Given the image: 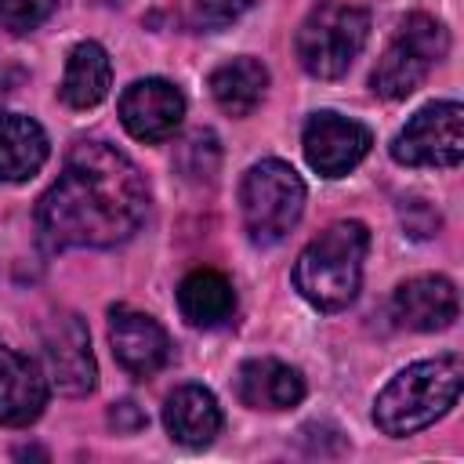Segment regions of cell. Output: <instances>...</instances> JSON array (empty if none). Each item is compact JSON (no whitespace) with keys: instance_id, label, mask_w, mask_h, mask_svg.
Returning <instances> with one entry per match:
<instances>
[{"instance_id":"obj_18","label":"cell","mask_w":464,"mask_h":464,"mask_svg":"<svg viewBox=\"0 0 464 464\" xmlns=\"http://www.w3.org/2000/svg\"><path fill=\"white\" fill-rule=\"evenodd\" d=\"M178 308L188 326L210 330V326H221L225 319H232L236 290H232L228 276H221L214 268H196L178 283Z\"/></svg>"},{"instance_id":"obj_12","label":"cell","mask_w":464,"mask_h":464,"mask_svg":"<svg viewBox=\"0 0 464 464\" xmlns=\"http://www.w3.org/2000/svg\"><path fill=\"white\" fill-rule=\"evenodd\" d=\"M47 406V377L44 370L0 344V428H29Z\"/></svg>"},{"instance_id":"obj_20","label":"cell","mask_w":464,"mask_h":464,"mask_svg":"<svg viewBox=\"0 0 464 464\" xmlns=\"http://www.w3.org/2000/svg\"><path fill=\"white\" fill-rule=\"evenodd\" d=\"M54 7L58 0H0V22L11 33H29L40 22H47Z\"/></svg>"},{"instance_id":"obj_17","label":"cell","mask_w":464,"mask_h":464,"mask_svg":"<svg viewBox=\"0 0 464 464\" xmlns=\"http://www.w3.org/2000/svg\"><path fill=\"white\" fill-rule=\"evenodd\" d=\"M112 87V62L109 51L98 40H80L69 58H65V72H62V102L72 109H94Z\"/></svg>"},{"instance_id":"obj_5","label":"cell","mask_w":464,"mask_h":464,"mask_svg":"<svg viewBox=\"0 0 464 464\" xmlns=\"http://www.w3.org/2000/svg\"><path fill=\"white\" fill-rule=\"evenodd\" d=\"M239 210L250 243L272 246L279 243L304 210V181L283 160L254 163L239 181Z\"/></svg>"},{"instance_id":"obj_7","label":"cell","mask_w":464,"mask_h":464,"mask_svg":"<svg viewBox=\"0 0 464 464\" xmlns=\"http://www.w3.org/2000/svg\"><path fill=\"white\" fill-rule=\"evenodd\" d=\"M464 156L460 102H431L417 109L392 138V160L402 167H457Z\"/></svg>"},{"instance_id":"obj_2","label":"cell","mask_w":464,"mask_h":464,"mask_svg":"<svg viewBox=\"0 0 464 464\" xmlns=\"http://www.w3.org/2000/svg\"><path fill=\"white\" fill-rule=\"evenodd\" d=\"M370 250V228L362 221L326 225L294 261L297 294L319 312H341L362 286V261Z\"/></svg>"},{"instance_id":"obj_11","label":"cell","mask_w":464,"mask_h":464,"mask_svg":"<svg viewBox=\"0 0 464 464\" xmlns=\"http://www.w3.org/2000/svg\"><path fill=\"white\" fill-rule=\"evenodd\" d=\"M109 344H112V355L116 362L130 373V377H152L167 366L170 359V337L167 330L145 315V312H134V308H112L109 312Z\"/></svg>"},{"instance_id":"obj_22","label":"cell","mask_w":464,"mask_h":464,"mask_svg":"<svg viewBox=\"0 0 464 464\" xmlns=\"http://www.w3.org/2000/svg\"><path fill=\"white\" fill-rule=\"evenodd\" d=\"M109 420L116 424V431H138V428H145V413H141L130 399L116 402V406L109 410Z\"/></svg>"},{"instance_id":"obj_10","label":"cell","mask_w":464,"mask_h":464,"mask_svg":"<svg viewBox=\"0 0 464 464\" xmlns=\"http://www.w3.org/2000/svg\"><path fill=\"white\" fill-rule=\"evenodd\" d=\"M181 116L185 94L163 76L134 80L120 94V123L138 141H167L181 127Z\"/></svg>"},{"instance_id":"obj_19","label":"cell","mask_w":464,"mask_h":464,"mask_svg":"<svg viewBox=\"0 0 464 464\" xmlns=\"http://www.w3.org/2000/svg\"><path fill=\"white\" fill-rule=\"evenodd\" d=\"M210 94L218 102L221 112L228 116H250L261 98H265V87H268V69L250 58V54H239V58H228L221 62L214 72H210Z\"/></svg>"},{"instance_id":"obj_1","label":"cell","mask_w":464,"mask_h":464,"mask_svg":"<svg viewBox=\"0 0 464 464\" xmlns=\"http://www.w3.org/2000/svg\"><path fill=\"white\" fill-rule=\"evenodd\" d=\"M149 214L141 170L109 141H76L58 181L36 203V228L51 250H109Z\"/></svg>"},{"instance_id":"obj_8","label":"cell","mask_w":464,"mask_h":464,"mask_svg":"<svg viewBox=\"0 0 464 464\" xmlns=\"http://www.w3.org/2000/svg\"><path fill=\"white\" fill-rule=\"evenodd\" d=\"M370 145H373V134L366 123L348 120L341 112H330V109L312 112L304 130H301L304 160L323 178H341L352 167H359L366 160Z\"/></svg>"},{"instance_id":"obj_13","label":"cell","mask_w":464,"mask_h":464,"mask_svg":"<svg viewBox=\"0 0 464 464\" xmlns=\"http://www.w3.org/2000/svg\"><path fill=\"white\" fill-rule=\"evenodd\" d=\"M392 312L410 330H420V334L446 330V326H453V319L460 312L457 286L446 276H413L395 290Z\"/></svg>"},{"instance_id":"obj_14","label":"cell","mask_w":464,"mask_h":464,"mask_svg":"<svg viewBox=\"0 0 464 464\" xmlns=\"http://www.w3.org/2000/svg\"><path fill=\"white\" fill-rule=\"evenodd\" d=\"M221 424H225L221 406H218L214 392L203 384H181L163 402V428L178 446H188V450L210 446L214 435L221 431Z\"/></svg>"},{"instance_id":"obj_21","label":"cell","mask_w":464,"mask_h":464,"mask_svg":"<svg viewBox=\"0 0 464 464\" xmlns=\"http://www.w3.org/2000/svg\"><path fill=\"white\" fill-rule=\"evenodd\" d=\"M250 4H254V0H196L199 14H203L207 22H232V18H239Z\"/></svg>"},{"instance_id":"obj_4","label":"cell","mask_w":464,"mask_h":464,"mask_svg":"<svg viewBox=\"0 0 464 464\" xmlns=\"http://www.w3.org/2000/svg\"><path fill=\"white\" fill-rule=\"evenodd\" d=\"M366 36H370V14L362 7L344 0H323L297 25L294 51L308 76L337 80L352 69V62L366 47Z\"/></svg>"},{"instance_id":"obj_3","label":"cell","mask_w":464,"mask_h":464,"mask_svg":"<svg viewBox=\"0 0 464 464\" xmlns=\"http://www.w3.org/2000/svg\"><path fill=\"white\" fill-rule=\"evenodd\" d=\"M464 384V362L457 352L424 359L395 373L373 402V420L384 435H413L450 413Z\"/></svg>"},{"instance_id":"obj_6","label":"cell","mask_w":464,"mask_h":464,"mask_svg":"<svg viewBox=\"0 0 464 464\" xmlns=\"http://www.w3.org/2000/svg\"><path fill=\"white\" fill-rule=\"evenodd\" d=\"M446 51H450V36H446L442 22H435L431 14H420V11L406 14L370 72L373 94H381L388 102L410 98L424 83L431 65L446 58Z\"/></svg>"},{"instance_id":"obj_9","label":"cell","mask_w":464,"mask_h":464,"mask_svg":"<svg viewBox=\"0 0 464 464\" xmlns=\"http://www.w3.org/2000/svg\"><path fill=\"white\" fill-rule=\"evenodd\" d=\"M47 381L62 395H87L98 384V366L91 352V334L80 315H54L44 330Z\"/></svg>"},{"instance_id":"obj_16","label":"cell","mask_w":464,"mask_h":464,"mask_svg":"<svg viewBox=\"0 0 464 464\" xmlns=\"http://www.w3.org/2000/svg\"><path fill=\"white\" fill-rule=\"evenodd\" d=\"M47 134L33 116L0 112V181H29L47 163Z\"/></svg>"},{"instance_id":"obj_15","label":"cell","mask_w":464,"mask_h":464,"mask_svg":"<svg viewBox=\"0 0 464 464\" xmlns=\"http://www.w3.org/2000/svg\"><path fill=\"white\" fill-rule=\"evenodd\" d=\"M236 395L250 410H290L304 399V377L279 359H246L236 370Z\"/></svg>"}]
</instances>
